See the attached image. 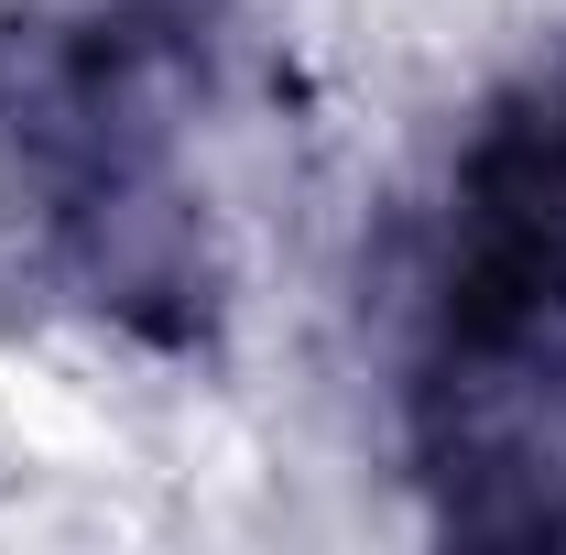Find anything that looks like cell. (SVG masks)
<instances>
[{
    "label": "cell",
    "instance_id": "cell-1",
    "mask_svg": "<svg viewBox=\"0 0 566 555\" xmlns=\"http://www.w3.org/2000/svg\"><path fill=\"white\" fill-rule=\"evenodd\" d=\"M240 0H0V262L142 370H208L240 316V240L208 186V109Z\"/></svg>",
    "mask_w": 566,
    "mask_h": 555
},
{
    "label": "cell",
    "instance_id": "cell-3",
    "mask_svg": "<svg viewBox=\"0 0 566 555\" xmlns=\"http://www.w3.org/2000/svg\"><path fill=\"white\" fill-rule=\"evenodd\" d=\"M403 480L436 534L566 545V338L556 348H415Z\"/></svg>",
    "mask_w": 566,
    "mask_h": 555
},
{
    "label": "cell",
    "instance_id": "cell-2",
    "mask_svg": "<svg viewBox=\"0 0 566 555\" xmlns=\"http://www.w3.org/2000/svg\"><path fill=\"white\" fill-rule=\"evenodd\" d=\"M566 338V33L501 66L447 142L415 273V348Z\"/></svg>",
    "mask_w": 566,
    "mask_h": 555
}]
</instances>
